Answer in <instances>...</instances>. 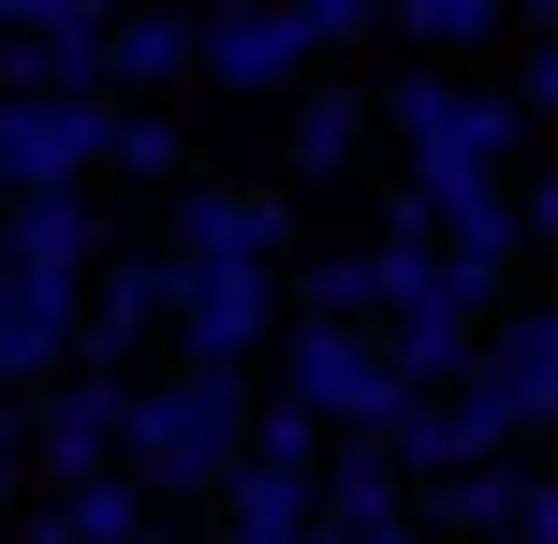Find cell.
I'll return each mask as SVG.
<instances>
[{"mask_svg":"<svg viewBox=\"0 0 558 544\" xmlns=\"http://www.w3.org/2000/svg\"><path fill=\"white\" fill-rule=\"evenodd\" d=\"M162 310H177V251H104L88 294H74V368L88 383H133L147 339H162Z\"/></svg>","mask_w":558,"mask_h":544,"instance_id":"obj_6","label":"cell"},{"mask_svg":"<svg viewBox=\"0 0 558 544\" xmlns=\"http://www.w3.org/2000/svg\"><path fill=\"white\" fill-rule=\"evenodd\" d=\"M353 147H367V88L353 74H294V192H324Z\"/></svg>","mask_w":558,"mask_h":544,"instance_id":"obj_17","label":"cell"},{"mask_svg":"<svg viewBox=\"0 0 558 544\" xmlns=\"http://www.w3.org/2000/svg\"><path fill=\"white\" fill-rule=\"evenodd\" d=\"M15 486H29V398H0V516H15Z\"/></svg>","mask_w":558,"mask_h":544,"instance_id":"obj_22","label":"cell"},{"mask_svg":"<svg viewBox=\"0 0 558 544\" xmlns=\"http://www.w3.org/2000/svg\"><path fill=\"white\" fill-rule=\"evenodd\" d=\"M104 251H118V221L88 192H15V206H0V280H15V294H88Z\"/></svg>","mask_w":558,"mask_h":544,"instance_id":"obj_8","label":"cell"},{"mask_svg":"<svg viewBox=\"0 0 558 544\" xmlns=\"http://www.w3.org/2000/svg\"><path fill=\"white\" fill-rule=\"evenodd\" d=\"M45 383H74V294L0 280V398H45Z\"/></svg>","mask_w":558,"mask_h":544,"instance_id":"obj_14","label":"cell"},{"mask_svg":"<svg viewBox=\"0 0 558 544\" xmlns=\"http://www.w3.org/2000/svg\"><path fill=\"white\" fill-rule=\"evenodd\" d=\"M177 265H235V280H279V251H294V206L265 192V177H192L162 221Z\"/></svg>","mask_w":558,"mask_h":544,"instance_id":"obj_7","label":"cell"},{"mask_svg":"<svg viewBox=\"0 0 558 544\" xmlns=\"http://www.w3.org/2000/svg\"><path fill=\"white\" fill-rule=\"evenodd\" d=\"M383 457H397V486H441V471H485V457H514V427L471 398V383H441V398H412L383 427Z\"/></svg>","mask_w":558,"mask_h":544,"instance_id":"obj_11","label":"cell"},{"mask_svg":"<svg viewBox=\"0 0 558 544\" xmlns=\"http://www.w3.org/2000/svg\"><path fill=\"white\" fill-rule=\"evenodd\" d=\"M192 74L221 104H294V74H324V59H308L294 0H221V15H192Z\"/></svg>","mask_w":558,"mask_h":544,"instance_id":"obj_5","label":"cell"},{"mask_svg":"<svg viewBox=\"0 0 558 544\" xmlns=\"http://www.w3.org/2000/svg\"><path fill=\"white\" fill-rule=\"evenodd\" d=\"M251 457H279V471H308V457H324V427H308V412H294V398H279V412L251 398Z\"/></svg>","mask_w":558,"mask_h":544,"instance_id":"obj_21","label":"cell"},{"mask_svg":"<svg viewBox=\"0 0 558 544\" xmlns=\"http://www.w3.org/2000/svg\"><path fill=\"white\" fill-rule=\"evenodd\" d=\"M485 544H500V530H485Z\"/></svg>","mask_w":558,"mask_h":544,"instance_id":"obj_24","label":"cell"},{"mask_svg":"<svg viewBox=\"0 0 558 544\" xmlns=\"http://www.w3.org/2000/svg\"><path fill=\"white\" fill-rule=\"evenodd\" d=\"M206 500H221V544H308V530H324L308 471H279V457H235V471H221Z\"/></svg>","mask_w":558,"mask_h":544,"instance_id":"obj_13","label":"cell"},{"mask_svg":"<svg viewBox=\"0 0 558 544\" xmlns=\"http://www.w3.org/2000/svg\"><path fill=\"white\" fill-rule=\"evenodd\" d=\"M104 88H0V206L15 192H88L104 177Z\"/></svg>","mask_w":558,"mask_h":544,"instance_id":"obj_4","label":"cell"},{"mask_svg":"<svg viewBox=\"0 0 558 544\" xmlns=\"http://www.w3.org/2000/svg\"><path fill=\"white\" fill-rule=\"evenodd\" d=\"M367 118H397V162H412L397 192H441V177H500L514 147H530L500 88H471V74H412V59L367 88Z\"/></svg>","mask_w":558,"mask_h":544,"instance_id":"obj_2","label":"cell"},{"mask_svg":"<svg viewBox=\"0 0 558 544\" xmlns=\"http://www.w3.org/2000/svg\"><path fill=\"white\" fill-rule=\"evenodd\" d=\"M471 398L500 412L514 442L558 412V310H514V324H471Z\"/></svg>","mask_w":558,"mask_h":544,"instance_id":"obj_10","label":"cell"},{"mask_svg":"<svg viewBox=\"0 0 558 544\" xmlns=\"http://www.w3.org/2000/svg\"><path fill=\"white\" fill-rule=\"evenodd\" d=\"M235 457H251V368H162V383L118 398V486H133L147 516L206 500Z\"/></svg>","mask_w":558,"mask_h":544,"instance_id":"obj_1","label":"cell"},{"mask_svg":"<svg viewBox=\"0 0 558 544\" xmlns=\"http://www.w3.org/2000/svg\"><path fill=\"white\" fill-rule=\"evenodd\" d=\"M192 74V15H104V59H88V88L104 104H147V88Z\"/></svg>","mask_w":558,"mask_h":544,"instance_id":"obj_16","label":"cell"},{"mask_svg":"<svg viewBox=\"0 0 558 544\" xmlns=\"http://www.w3.org/2000/svg\"><path fill=\"white\" fill-rule=\"evenodd\" d=\"M118 398H133V383H45V398H29V471H45V486H88V471H118Z\"/></svg>","mask_w":558,"mask_h":544,"instance_id":"obj_12","label":"cell"},{"mask_svg":"<svg viewBox=\"0 0 558 544\" xmlns=\"http://www.w3.org/2000/svg\"><path fill=\"white\" fill-rule=\"evenodd\" d=\"M104 162L147 177V192H192V133H177L162 104H118V118H104Z\"/></svg>","mask_w":558,"mask_h":544,"instance_id":"obj_19","label":"cell"},{"mask_svg":"<svg viewBox=\"0 0 558 544\" xmlns=\"http://www.w3.org/2000/svg\"><path fill=\"white\" fill-rule=\"evenodd\" d=\"M308 500H324V530H383V516H412L397 457H383V442H353V427H338L324 457H308Z\"/></svg>","mask_w":558,"mask_h":544,"instance_id":"obj_15","label":"cell"},{"mask_svg":"<svg viewBox=\"0 0 558 544\" xmlns=\"http://www.w3.org/2000/svg\"><path fill=\"white\" fill-rule=\"evenodd\" d=\"M308 544H426L412 516H383V530H308Z\"/></svg>","mask_w":558,"mask_h":544,"instance_id":"obj_23","label":"cell"},{"mask_svg":"<svg viewBox=\"0 0 558 544\" xmlns=\"http://www.w3.org/2000/svg\"><path fill=\"white\" fill-rule=\"evenodd\" d=\"M45 516H59V544H147V500L118 486V471H88V486H45Z\"/></svg>","mask_w":558,"mask_h":544,"instance_id":"obj_20","label":"cell"},{"mask_svg":"<svg viewBox=\"0 0 558 544\" xmlns=\"http://www.w3.org/2000/svg\"><path fill=\"white\" fill-rule=\"evenodd\" d=\"M397 59L412 74H441V59H471V45H514V0H397Z\"/></svg>","mask_w":558,"mask_h":544,"instance_id":"obj_18","label":"cell"},{"mask_svg":"<svg viewBox=\"0 0 558 544\" xmlns=\"http://www.w3.org/2000/svg\"><path fill=\"white\" fill-rule=\"evenodd\" d=\"M279 398H294L324 442H338V427L383 442L397 412H412V398H397V368H383V324H294V339H279Z\"/></svg>","mask_w":558,"mask_h":544,"instance_id":"obj_3","label":"cell"},{"mask_svg":"<svg viewBox=\"0 0 558 544\" xmlns=\"http://www.w3.org/2000/svg\"><path fill=\"white\" fill-rule=\"evenodd\" d=\"M177 368H251L265 324H279V280H235V265H177Z\"/></svg>","mask_w":558,"mask_h":544,"instance_id":"obj_9","label":"cell"}]
</instances>
